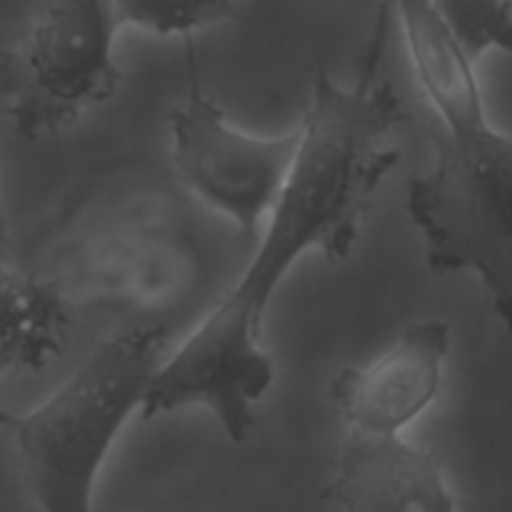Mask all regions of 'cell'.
Returning <instances> with one entry per match:
<instances>
[{
  "instance_id": "cell-6",
  "label": "cell",
  "mask_w": 512,
  "mask_h": 512,
  "mask_svg": "<svg viewBox=\"0 0 512 512\" xmlns=\"http://www.w3.org/2000/svg\"><path fill=\"white\" fill-rule=\"evenodd\" d=\"M448 350L445 320H415L368 363L340 370L330 380V403L350 433H403L438 398Z\"/></svg>"
},
{
  "instance_id": "cell-7",
  "label": "cell",
  "mask_w": 512,
  "mask_h": 512,
  "mask_svg": "<svg viewBox=\"0 0 512 512\" xmlns=\"http://www.w3.org/2000/svg\"><path fill=\"white\" fill-rule=\"evenodd\" d=\"M325 498L343 512H458L438 455L400 433H350Z\"/></svg>"
},
{
  "instance_id": "cell-1",
  "label": "cell",
  "mask_w": 512,
  "mask_h": 512,
  "mask_svg": "<svg viewBox=\"0 0 512 512\" xmlns=\"http://www.w3.org/2000/svg\"><path fill=\"white\" fill-rule=\"evenodd\" d=\"M388 3L355 83L318 73L300 123V150L278 203L268 213L250 263L203 323L165 355L140 415L203 408L230 443L255 428V408L275 383V363L263 348L265 313L290 268L308 253L345 260L353 253L378 190L398 165L390 135L408 113L398 90L380 75Z\"/></svg>"
},
{
  "instance_id": "cell-9",
  "label": "cell",
  "mask_w": 512,
  "mask_h": 512,
  "mask_svg": "<svg viewBox=\"0 0 512 512\" xmlns=\"http://www.w3.org/2000/svg\"><path fill=\"white\" fill-rule=\"evenodd\" d=\"M68 308L58 290L0 258V373H38L68 340Z\"/></svg>"
},
{
  "instance_id": "cell-3",
  "label": "cell",
  "mask_w": 512,
  "mask_h": 512,
  "mask_svg": "<svg viewBox=\"0 0 512 512\" xmlns=\"http://www.w3.org/2000/svg\"><path fill=\"white\" fill-rule=\"evenodd\" d=\"M435 158L410 178L405 210L435 273H473L512 333V138L490 123L430 130Z\"/></svg>"
},
{
  "instance_id": "cell-5",
  "label": "cell",
  "mask_w": 512,
  "mask_h": 512,
  "mask_svg": "<svg viewBox=\"0 0 512 512\" xmlns=\"http://www.w3.org/2000/svg\"><path fill=\"white\" fill-rule=\"evenodd\" d=\"M300 150V125L285 135H250L190 78V93L170 113V158L185 188L228 218L245 243L278 203Z\"/></svg>"
},
{
  "instance_id": "cell-12",
  "label": "cell",
  "mask_w": 512,
  "mask_h": 512,
  "mask_svg": "<svg viewBox=\"0 0 512 512\" xmlns=\"http://www.w3.org/2000/svg\"><path fill=\"white\" fill-rule=\"evenodd\" d=\"M10 248V230H8V218H5V205L0 198V258H8Z\"/></svg>"
},
{
  "instance_id": "cell-4",
  "label": "cell",
  "mask_w": 512,
  "mask_h": 512,
  "mask_svg": "<svg viewBox=\"0 0 512 512\" xmlns=\"http://www.w3.org/2000/svg\"><path fill=\"white\" fill-rule=\"evenodd\" d=\"M113 0H43L33 23L0 53V110L25 140L60 135L118 90Z\"/></svg>"
},
{
  "instance_id": "cell-10",
  "label": "cell",
  "mask_w": 512,
  "mask_h": 512,
  "mask_svg": "<svg viewBox=\"0 0 512 512\" xmlns=\"http://www.w3.org/2000/svg\"><path fill=\"white\" fill-rule=\"evenodd\" d=\"M433 5L473 60L488 50H512L510 0H433Z\"/></svg>"
},
{
  "instance_id": "cell-2",
  "label": "cell",
  "mask_w": 512,
  "mask_h": 512,
  "mask_svg": "<svg viewBox=\"0 0 512 512\" xmlns=\"http://www.w3.org/2000/svg\"><path fill=\"white\" fill-rule=\"evenodd\" d=\"M168 328L140 323L105 340L50 398L15 423L20 475L40 512H93L95 480L143 408Z\"/></svg>"
},
{
  "instance_id": "cell-8",
  "label": "cell",
  "mask_w": 512,
  "mask_h": 512,
  "mask_svg": "<svg viewBox=\"0 0 512 512\" xmlns=\"http://www.w3.org/2000/svg\"><path fill=\"white\" fill-rule=\"evenodd\" d=\"M395 15L415 80L443 128L488 123L475 60L460 48L433 0H385Z\"/></svg>"
},
{
  "instance_id": "cell-11",
  "label": "cell",
  "mask_w": 512,
  "mask_h": 512,
  "mask_svg": "<svg viewBox=\"0 0 512 512\" xmlns=\"http://www.w3.org/2000/svg\"><path fill=\"white\" fill-rule=\"evenodd\" d=\"M120 25L155 35H190L235 15V0H113Z\"/></svg>"
},
{
  "instance_id": "cell-13",
  "label": "cell",
  "mask_w": 512,
  "mask_h": 512,
  "mask_svg": "<svg viewBox=\"0 0 512 512\" xmlns=\"http://www.w3.org/2000/svg\"><path fill=\"white\" fill-rule=\"evenodd\" d=\"M15 423H18V418H15L13 413H8V410H5V408H0V428L13 430Z\"/></svg>"
}]
</instances>
